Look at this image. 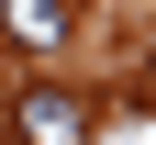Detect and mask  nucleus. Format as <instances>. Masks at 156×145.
<instances>
[{"mask_svg":"<svg viewBox=\"0 0 156 145\" xmlns=\"http://www.w3.org/2000/svg\"><path fill=\"white\" fill-rule=\"evenodd\" d=\"M89 123H101V112H89L78 89H23L11 134H23V145H89Z\"/></svg>","mask_w":156,"mask_h":145,"instance_id":"1","label":"nucleus"},{"mask_svg":"<svg viewBox=\"0 0 156 145\" xmlns=\"http://www.w3.org/2000/svg\"><path fill=\"white\" fill-rule=\"evenodd\" d=\"M0 45L56 56V45H67V0H0Z\"/></svg>","mask_w":156,"mask_h":145,"instance_id":"2","label":"nucleus"},{"mask_svg":"<svg viewBox=\"0 0 156 145\" xmlns=\"http://www.w3.org/2000/svg\"><path fill=\"white\" fill-rule=\"evenodd\" d=\"M134 100H145V112H156V56H145V78H134Z\"/></svg>","mask_w":156,"mask_h":145,"instance_id":"3","label":"nucleus"}]
</instances>
